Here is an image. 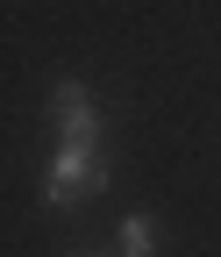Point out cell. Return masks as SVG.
Masks as SVG:
<instances>
[{
	"label": "cell",
	"mask_w": 221,
	"mask_h": 257,
	"mask_svg": "<svg viewBox=\"0 0 221 257\" xmlns=\"http://www.w3.org/2000/svg\"><path fill=\"white\" fill-rule=\"evenodd\" d=\"M79 257H114V250H79Z\"/></svg>",
	"instance_id": "3957f363"
},
{
	"label": "cell",
	"mask_w": 221,
	"mask_h": 257,
	"mask_svg": "<svg viewBox=\"0 0 221 257\" xmlns=\"http://www.w3.org/2000/svg\"><path fill=\"white\" fill-rule=\"evenodd\" d=\"M164 250V236H157V221L136 207V214H121V229H114V257H157Z\"/></svg>",
	"instance_id": "7a4b0ae2"
},
{
	"label": "cell",
	"mask_w": 221,
	"mask_h": 257,
	"mask_svg": "<svg viewBox=\"0 0 221 257\" xmlns=\"http://www.w3.org/2000/svg\"><path fill=\"white\" fill-rule=\"evenodd\" d=\"M107 186H114L107 136H50V165H43V186H36V200L50 214H72L93 193H107Z\"/></svg>",
	"instance_id": "6da1fadb"
}]
</instances>
